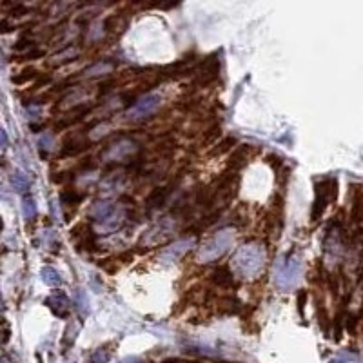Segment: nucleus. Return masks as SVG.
<instances>
[{
  "label": "nucleus",
  "mask_w": 363,
  "mask_h": 363,
  "mask_svg": "<svg viewBox=\"0 0 363 363\" xmlns=\"http://www.w3.org/2000/svg\"><path fill=\"white\" fill-rule=\"evenodd\" d=\"M265 262V252L258 245H244L234 252L231 262V271L240 278H254Z\"/></svg>",
  "instance_id": "nucleus-1"
},
{
  "label": "nucleus",
  "mask_w": 363,
  "mask_h": 363,
  "mask_svg": "<svg viewBox=\"0 0 363 363\" xmlns=\"http://www.w3.org/2000/svg\"><path fill=\"white\" fill-rule=\"evenodd\" d=\"M232 244V232L231 231H220L211 240H207L202 249H200V260L204 262H215L224 254Z\"/></svg>",
  "instance_id": "nucleus-2"
},
{
  "label": "nucleus",
  "mask_w": 363,
  "mask_h": 363,
  "mask_svg": "<svg viewBox=\"0 0 363 363\" xmlns=\"http://www.w3.org/2000/svg\"><path fill=\"white\" fill-rule=\"evenodd\" d=\"M300 264L296 260H280L278 265H274V282L282 291L294 287V284L300 278Z\"/></svg>",
  "instance_id": "nucleus-3"
},
{
  "label": "nucleus",
  "mask_w": 363,
  "mask_h": 363,
  "mask_svg": "<svg viewBox=\"0 0 363 363\" xmlns=\"http://www.w3.org/2000/svg\"><path fill=\"white\" fill-rule=\"evenodd\" d=\"M175 229H176L175 220H173L171 216H165V218H162L158 224L153 225V227L145 232L144 234V244L149 245V247L158 245V244H164L165 240H169L173 236Z\"/></svg>",
  "instance_id": "nucleus-4"
},
{
  "label": "nucleus",
  "mask_w": 363,
  "mask_h": 363,
  "mask_svg": "<svg viewBox=\"0 0 363 363\" xmlns=\"http://www.w3.org/2000/svg\"><path fill=\"white\" fill-rule=\"evenodd\" d=\"M160 108V95L156 93H149V95L142 96L140 100H136L135 104L127 109V118L129 120H144L147 116H151L153 113H156V109Z\"/></svg>",
  "instance_id": "nucleus-5"
},
{
  "label": "nucleus",
  "mask_w": 363,
  "mask_h": 363,
  "mask_svg": "<svg viewBox=\"0 0 363 363\" xmlns=\"http://www.w3.org/2000/svg\"><path fill=\"white\" fill-rule=\"evenodd\" d=\"M136 151V144L131 142V140H116L115 144H109L104 151L100 153V158L105 160V162H122L127 156L135 155Z\"/></svg>",
  "instance_id": "nucleus-6"
},
{
  "label": "nucleus",
  "mask_w": 363,
  "mask_h": 363,
  "mask_svg": "<svg viewBox=\"0 0 363 363\" xmlns=\"http://www.w3.org/2000/svg\"><path fill=\"white\" fill-rule=\"evenodd\" d=\"M332 196H336V182L327 178L316 189V202H314V207H312V220H318V216H322V212L325 211V207L329 205Z\"/></svg>",
  "instance_id": "nucleus-7"
},
{
  "label": "nucleus",
  "mask_w": 363,
  "mask_h": 363,
  "mask_svg": "<svg viewBox=\"0 0 363 363\" xmlns=\"http://www.w3.org/2000/svg\"><path fill=\"white\" fill-rule=\"evenodd\" d=\"M191 245H193L191 238L178 240V242H175L173 245H169V247H165L164 251L160 252V262H164V264H175V262H178V260L189 251Z\"/></svg>",
  "instance_id": "nucleus-8"
},
{
  "label": "nucleus",
  "mask_w": 363,
  "mask_h": 363,
  "mask_svg": "<svg viewBox=\"0 0 363 363\" xmlns=\"http://www.w3.org/2000/svg\"><path fill=\"white\" fill-rule=\"evenodd\" d=\"M46 305H48V307L51 309L56 316H60V318H68V314H69V298L62 291H58V292H55L53 296H49V298L46 300Z\"/></svg>",
  "instance_id": "nucleus-9"
},
{
  "label": "nucleus",
  "mask_w": 363,
  "mask_h": 363,
  "mask_svg": "<svg viewBox=\"0 0 363 363\" xmlns=\"http://www.w3.org/2000/svg\"><path fill=\"white\" fill-rule=\"evenodd\" d=\"M115 209L116 207L111 204V202H98V204H95V207L91 209V218L95 220V222L104 224L105 220L115 212Z\"/></svg>",
  "instance_id": "nucleus-10"
},
{
  "label": "nucleus",
  "mask_w": 363,
  "mask_h": 363,
  "mask_svg": "<svg viewBox=\"0 0 363 363\" xmlns=\"http://www.w3.org/2000/svg\"><path fill=\"white\" fill-rule=\"evenodd\" d=\"M169 193H171V187H158L147 196L145 200V205L147 207H160V205L165 204V200H167Z\"/></svg>",
  "instance_id": "nucleus-11"
},
{
  "label": "nucleus",
  "mask_w": 363,
  "mask_h": 363,
  "mask_svg": "<svg viewBox=\"0 0 363 363\" xmlns=\"http://www.w3.org/2000/svg\"><path fill=\"white\" fill-rule=\"evenodd\" d=\"M113 68H115V62L113 60H100V62H96V64H93L91 68H88L84 71V75L86 76H102V75H105V73H111L113 71Z\"/></svg>",
  "instance_id": "nucleus-12"
},
{
  "label": "nucleus",
  "mask_w": 363,
  "mask_h": 363,
  "mask_svg": "<svg viewBox=\"0 0 363 363\" xmlns=\"http://www.w3.org/2000/svg\"><path fill=\"white\" fill-rule=\"evenodd\" d=\"M40 274H42V282L46 285H49V287H58L62 284V278H60L58 271H55L53 267H44Z\"/></svg>",
  "instance_id": "nucleus-13"
},
{
  "label": "nucleus",
  "mask_w": 363,
  "mask_h": 363,
  "mask_svg": "<svg viewBox=\"0 0 363 363\" xmlns=\"http://www.w3.org/2000/svg\"><path fill=\"white\" fill-rule=\"evenodd\" d=\"M212 280H215L218 285H229L232 282V271H229V269L225 267H220L218 271L212 274Z\"/></svg>",
  "instance_id": "nucleus-14"
},
{
  "label": "nucleus",
  "mask_w": 363,
  "mask_h": 363,
  "mask_svg": "<svg viewBox=\"0 0 363 363\" xmlns=\"http://www.w3.org/2000/svg\"><path fill=\"white\" fill-rule=\"evenodd\" d=\"M111 359V349L108 347H98L91 354V363H108Z\"/></svg>",
  "instance_id": "nucleus-15"
},
{
  "label": "nucleus",
  "mask_w": 363,
  "mask_h": 363,
  "mask_svg": "<svg viewBox=\"0 0 363 363\" xmlns=\"http://www.w3.org/2000/svg\"><path fill=\"white\" fill-rule=\"evenodd\" d=\"M75 304H76V309L82 311L84 314L86 312H89V300L82 289H76L75 291Z\"/></svg>",
  "instance_id": "nucleus-16"
},
{
  "label": "nucleus",
  "mask_w": 363,
  "mask_h": 363,
  "mask_svg": "<svg viewBox=\"0 0 363 363\" xmlns=\"http://www.w3.org/2000/svg\"><path fill=\"white\" fill-rule=\"evenodd\" d=\"M11 184H13V187L16 189V191H26V189L29 187V180L26 178L22 173H15V175L11 176Z\"/></svg>",
  "instance_id": "nucleus-17"
},
{
  "label": "nucleus",
  "mask_w": 363,
  "mask_h": 363,
  "mask_svg": "<svg viewBox=\"0 0 363 363\" xmlns=\"http://www.w3.org/2000/svg\"><path fill=\"white\" fill-rule=\"evenodd\" d=\"M82 198H84V196L76 195L75 191H64L62 195H60V202H62V205H76Z\"/></svg>",
  "instance_id": "nucleus-18"
},
{
  "label": "nucleus",
  "mask_w": 363,
  "mask_h": 363,
  "mask_svg": "<svg viewBox=\"0 0 363 363\" xmlns=\"http://www.w3.org/2000/svg\"><path fill=\"white\" fill-rule=\"evenodd\" d=\"M24 216L28 220H33L36 216V205L31 196H24Z\"/></svg>",
  "instance_id": "nucleus-19"
},
{
  "label": "nucleus",
  "mask_w": 363,
  "mask_h": 363,
  "mask_svg": "<svg viewBox=\"0 0 363 363\" xmlns=\"http://www.w3.org/2000/svg\"><path fill=\"white\" fill-rule=\"evenodd\" d=\"M36 76V71L35 69H26V71H22V75H16L13 76V84H26V82H29V80H33Z\"/></svg>",
  "instance_id": "nucleus-20"
},
{
  "label": "nucleus",
  "mask_w": 363,
  "mask_h": 363,
  "mask_svg": "<svg viewBox=\"0 0 363 363\" xmlns=\"http://www.w3.org/2000/svg\"><path fill=\"white\" fill-rule=\"evenodd\" d=\"M232 144H234V140H232V138H227V140H224V142H222V144H220V147H216L215 151H212V155H222V153H225V151H227V149L231 147Z\"/></svg>",
  "instance_id": "nucleus-21"
},
{
  "label": "nucleus",
  "mask_w": 363,
  "mask_h": 363,
  "mask_svg": "<svg viewBox=\"0 0 363 363\" xmlns=\"http://www.w3.org/2000/svg\"><path fill=\"white\" fill-rule=\"evenodd\" d=\"M120 363H142V359L136 358V356H129V358L122 359V361H120Z\"/></svg>",
  "instance_id": "nucleus-22"
},
{
  "label": "nucleus",
  "mask_w": 363,
  "mask_h": 363,
  "mask_svg": "<svg viewBox=\"0 0 363 363\" xmlns=\"http://www.w3.org/2000/svg\"><path fill=\"white\" fill-rule=\"evenodd\" d=\"M2 144H4V147H8V135H6V131H2Z\"/></svg>",
  "instance_id": "nucleus-23"
},
{
  "label": "nucleus",
  "mask_w": 363,
  "mask_h": 363,
  "mask_svg": "<svg viewBox=\"0 0 363 363\" xmlns=\"http://www.w3.org/2000/svg\"><path fill=\"white\" fill-rule=\"evenodd\" d=\"M222 363H227V361H222Z\"/></svg>",
  "instance_id": "nucleus-24"
}]
</instances>
